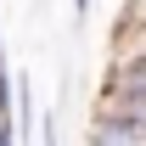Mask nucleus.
<instances>
[{
	"label": "nucleus",
	"instance_id": "2",
	"mask_svg": "<svg viewBox=\"0 0 146 146\" xmlns=\"http://www.w3.org/2000/svg\"><path fill=\"white\" fill-rule=\"evenodd\" d=\"M45 146H62V129H56V118H45Z\"/></svg>",
	"mask_w": 146,
	"mask_h": 146
},
{
	"label": "nucleus",
	"instance_id": "3",
	"mask_svg": "<svg viewBox=\"0 0 146 146\" xmlns=\"http://www.w3.org/2000/svg\"><path fill=\"white\" fill-rule=\"evenodd\" d=\"M73 11H90V0H73Z\"/></svg>",
	"mask_w": 146,
	"mask_h": 146
},
{
	"label": "nucleus",
	"instance_id": "1",
	"mask_svg": "<svg viewBox=\"0 0 146 146\" xmlns=\"http://www.w3.org/2000/svg\"><path fill=\"white\" fill-rule=\"evenodd\" d=\"M146 28V23H141ZM101 96L107 101H146V34L129 45L118 62L107 68V79H101Z\"/></svg>",
	"mask_w": 146,
	"mask_h": 146
}]
</instances>
